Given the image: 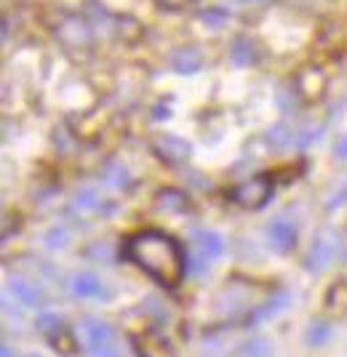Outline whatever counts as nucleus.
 <instances>
[{"label":"nucleus","mask_w":347,"mask_h":357,"mask_svg":"<svg viewBox=\"0 0 347 357\" xmlns=\"http://www.w3.org/2000/svg\"><path fill=\"white\" fill-rule=\"evenodd\" d=\"M123 253L163 288H177L187 272V259L182 245L161 229H142L131 235L126 240Z\"/></svg>","instance_id":"nucleus-1"},{"label":"nucleus","mask_w":347,"mask_h":357,"mask_svg":"<svg viewBox=\"0 0 347 357\" xmlns=\"http://www.w3.org/2000/svg\"><path fill=\"white\" fill-rule=\"evenodd\" d=\"M270 197H272V181L267 176H251L249 181H241V184L230 192V200L246 211L262 208Z\"/></svg>","instance_id":"nucleus-2"},{"label":"nucleus","mask_w":347,"mask_h":357,"mask_svg":"<svg viewBox=\"0 0 347 357\" xmlns=\"http://www.w3.org/2000/svg\"><path fill=\"white\" fill-rule=\"evenodd\" d=\"M318 136H320L318 128H302V126L281 123V126H272L270 131H267V142L278 149H288V147H307Z\"/></svg>","instance_id":"nucleus-3"},{"label":"nucleus","mask_w":347,"mask_h":357,"mask_svg":"<svg viewBox=\"0 0 347 357\" xmlns=\"http://www.w3.org/2000/svg\"><path fill=\"white\" fill-rule=\"evenodd\" d=\"M57 38H59L67 48H86V45L94 40V30H91L86 16L70 14L57 24Z\"/></svg>","instance_id":"nucleus-4"},{"label":"nucleus","mask_w":347,"mask_h":357,"mask_svg":"<svg viewBox=\"0 0 347 357\" xmlns=\"http://www.w3.org/2000/svg\"><path fill=\"white\" fill-rule=\"evenodd\" d=\"M265 235H267V245H270L272 251L286 253V251H291L294 243H297V227H294L291 219H286V216H275V219L265 227Z\"/></svg>","instance_id":"nucleus-5"},{"label":"nucleus","mask_w":347,"mask_h":357,"mask_svg":"<svg viewBox=\"0 0 347 357\" xmlns=\"http://www.w3.org/2000/svg\"><path fill=\"white\" fill-rule=\"evenodd\" d=\"M152 149L161 160H166L171 165H179L190 158V144L179 139V136H171V134H161L152 139Z\"/></svg>","instance_id":"nucleus-6"},{"label":"nucleus","mask_w":347,"mask_h":357,"mask_svg":"<svg viewBox=\"0 0 347 357\" xmlns=\"http://www.w3.org/2000/svg\"><path fill=\"white\" fill-rule=\"evenodd\" d=\"M168 67L179 75H193L203 67V56L195 45H182L168 56Z\"/></svg>","instance_id":"nucleus-7"},{"label":"nucleus","mask_w":347,"mask_h":357,"mask_svg":"<svg viewBox=\"0 0 347 357\" xmlns=\"http://www.w3.org/2000/svg\"><path fill=\"white\" fill-rule=\"evenodd\" d=\"M193 245H195V256L198 259H203V261H216L222 253H225V240L219 238L216 232H206V229H200L193 235Z\"/></svg>","instance_id":"nucleus-8"},{"label":"nucleus","mask_w":347,"mask_h":357,"mask_svg":"<svg viewBox=\"0 0 347 357\" xmlns=\"http://www.w3.org/2000/svg\"><path fill=\"white\" fill-rule=\"evenodd\" d=\"M73 208L80 211V213H110L115 208V203L105 200L96 190H77L75 197H73Z\"/></svg>","instance_id":"nucleus-9"},{"label":"nucleus","mask_w":347,"mask_h":357,"mask_svg":"<svg viewBox=\"0 0 347 357\" xmlns=\"http://www.w3.org/2000/svg\"><path fill=\"white\" fill-rule=\"evenodd\" d=\"M80 333H83L86 349H89V347H110L112 339H115V331L107 326L105 320H86V323L80 326Z\"/></svg>","instance_id":"nucleus-10"},{"label":"nucleus","mask_w":347,"mask_h":357,"mask_svg":"<svg viewBox=\"0 0 347 357\" xmlns=\"http://www.w3.org/2000/svg\"><path fill=\"white\" fill-rule=\"evenodd\" d=\"M70 291L75 294L77 298H99V296H107V288L105 283L96 278V275H91V272H80L75 275L73 280H70Z\"/></svg>","instance_id":"nucleus-11"},{"label":"nucleus","mask_w":347,"mask_h":357,"mask_svg":"<svg viewBox=\"0 0 347 357\" xmlns=\"http://www.w3.org/2000/svg\"><path fill=\"white\" fill-rule=\"evenodd\" d=\"M8 291L16 296V301H22L24 307H40L43 304V294H40V288L30 280H24V278H11L8 280Z\"/></svg>","instance_id":"nucleus-12"},{"label":"nucleus","mask_w":347,"mask_h":357,"mask_svg":"<svg viewBox=\"0 0 347 357\" xmlns=\"http://www.w3.org/2000/svg\"><path fill=\"white\" fill-rule=\"evenodd\" d=\"M332 256H334L332 243L326 238H316L313 245H310V251H307V256H304V267L310 269V272H320V269H326V264L332 261Z\"/></svg>","instance_id":"nucleus-13"},{"label":"nucleus","mask_w":347,"mask_h":357,"mask_svg":"<svg viewBox=\"0 0 347 357\" xmlns=\"http://www.w3.org/2000/svg\"><path fill=\"white\" fill-rule=\"evenodd\" d=\"M288 304V291H278L272 298H267L265 304H259L254 312L246 314V326H259L262 320H267V317H272V314L278 312V310H283Z\"/></svg>","instance_id":"nucleus-14"},{"label":"nucleus","mask_w":347,"mask_h":357,"mask_svg":"<svg viewBox=\"0 0 347 357\" xmlns=\"http://www.w3.org/2000/svg\"><path fill=\"white\" fill-rule=\"evenodd\" d=\"M227 56H230V61L235 67H249L257 59V45L251 43L249 38H235L232 45H230V51H227Z\"/></svg>","instance_id":"nucleus-15"},{"label":"nucleus","mask_w":347,"mask_h":357,"mask_svg":"<svg viewBox=\"0 0 347 357\" xmlns=\"http://www.w3.org/2000/svg\"><path fill=\"white\" fill-rule=\"evenodd\" d=\"M300 91H302L307 99H318L320 93H323V89H326V77H323V73L320 70H316V67H307L302 75H300Z\"/></svg>","instance_id":"nucleus-16"},{"label":"nucleus","mask_w":347,"mask_h":357,"mask_svg":"<svg viewBox=\"0 0 347 357\" xmlns=\"http://www.w3.org/2000/svg\"><path fill=\"white\" fill-rule=\"evenodd\" d=\"M155 206L163 211H171V213H184V211H190V200L179 190H161L158 197H155Z\"/></svg>","instance_id":"nucleus-17"},{"label":"nucleus","mask_w":347,"mask_h":357,"mask_svg":"<svg viewBox=\"0 0 347 357\" xmlns=\"http://www.w3.org/2000/svg\"><path fill=\"white\" fill-rule=\"evenodd\" d=\"M35 328L43 333L48 342L54 344L59 336H64V326H61V320L57 317V314H51V312H43L38 320H35Z\"/></svg>","instance_id":"nucleus-18"},{"label":"nucleus","mask_w":347,"mask_h":357,"mask_svg":"<svg viewBox=\"0 0 347 357\" xmlns=\"http://www.w3.org/2000/svg\"><path fill=\"white\" fill-rule=\"evenodd\" d=\"M334 328L329 323H323V320H318V323H310V328L304 331V344L307 347H323V344L332 339Z\"/></svg>","instance_id":"nucleus-19"},{"label":"nucleus","mask_w":347,"mask_h":357,"mask_svg":"<svg viewBox=\"0 0 347 357\" xmlns=\"http://www.w3.org/2000/svg\"><path fill=\"white\" fill-rule=\"evenodd\" d=\"M230 14H227L225 8H219V6H212V8H203L200 14H198V22L203 24V27H209V30H219V27H225Z\"/></svg>","instance_id":"nucleus-20"},{"label":"nucleus","mask_w":347,"mask_h":357,"mask_svg":"<svg viewBox=\"0 0 347 357\" xmlns=\"http://www.w3.org/2000/svg\"><path fill=\"white\" fill-rule=\"evenodd\" d=\"M102 178H105L107 184H112V187H126V184H128V174H126V168L118 163H107Z\"/></svg>","instance_id":"nucleus-21"},{"label":"nucleus","mask_w":347,"mask_h":357,"mask_svg":"<svg viewBox=\"0 0 347 357\" xmlns=\"http://www.w3.org/2000/svg\"><path fill=\"white\" fill-rule=\"evenodd\" d=\"M43 243L48 248H64V245H67V232H64L61 227H51V229L45 232Z\"/></svg>","instance_id":"nucleus-22"},{"label":"nucleus","mask_w":347,"mask_h":357,"mask_svg":"<svg viewBox=\"0 0 347 357\" xmlns=\"http://www.w3.org/2000/svg\"><path fill=\"white\" fill-rule=\"evenodd\" d=\"M243 352H246V357H270V347H267V342L257 339V342L249 344Z\"/></svg>","instance_id":"nucleus-23"},{"label":"nucleus","mask_w":347,"mask_h":357,"mask_svg":"<svg viewBox=\"0 0 347 357\" xmlns=\"http://www.w3.org/2000/svg\"><path fill=\"white\" fill-rule=\"evenodd\" d=\"M89 256H105V261H112V251H110V245H107V243H102V245H99V243H94V245L89 248Z\"/></svg>","instance_id":"nucleus-24"},{"label":"nucleus","mask_w":347,"mask_h":357,"mask_svg":"<svg viewBox=\"0 0 347 357\" xmlns=\"http://www.w3.org/2000/svg\"><path fill=\"white\" fill-rule=\"evenodd\" d=\"M161 8H166V11H179V8H184V6H190L193 0H155Z\"/></svg>","instance_id":"nucleus-25"},{"label":"nucleus","mask_w":347,"mask_h":357,"mask_svg":"<svg viewBox=\"0 0 347 357\" xmlns=\"http://www.w3.org/2000/svg\"><path fill=\"white\" fill-rule=\"evenodd\" d=\"M334 155H337L339 160H347V136H337V142H334Z\"/></svg>","instance_id":"nucleus-26"},{"label":"nucleus","mask_w":347,"mask_h":357,"mask_svg":"<svg viewBox=\"0 0 347 357\" xmlns=\"http://www.w3.org/2000/svg\"><path fill=\"white\" fill-rule=\"evenodd\" d=\"M345 200H347V184L339 190V192H337V197H334V200H329V208H339Z\"/></svg>","instance_id":"nucleus-27"},{"label":"nucleus","mask_w":347,"mask_h":357,"mask_svg":"<svg viewBox=\"0 0 347 357\" xmlns=\"http://www.w3.org/2000/svg\"><path fill=\"white\" fill-rule=\"evenodd\" d=\"M232 3H241V6H262L267 0H232Z\"/></svg>","instance_id":"nucleus-28"},{"label":"nucleus","mask_w":347,"mask_h":357,"mask_svg":"<svg viewBox=\"0 0 347 357\" xmlns=\"http://www.w3.org/2000/svg\"><path fill=\"white\" fill-rule=\"evenodd\" d=\"M0 357H14V355H11V349H8V347H3V349H0Z\"/></svg>","instance_id":"nucleus-29"},{"label":"nucleus","mask_w":347,"mask_h":357,"mask_svg":"<svg viewBox=\"0 0 347 357\" xmlns=\"http://www.w3.org/2000/svg\"><path fill=\"white\" fill-rule=\"evenodd\" d=\"M27 357H40V355H27Z\"/></svg>","instance_id":"nucleus-30"}]
</instances>
